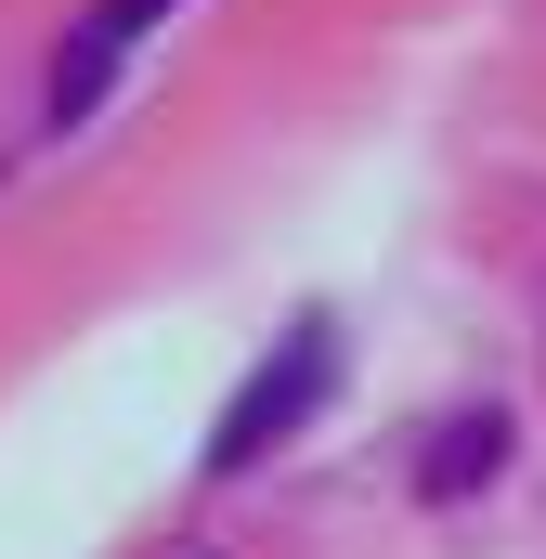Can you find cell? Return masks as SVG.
<instances>
[{
  "label": "cell",
  "instance_id": "6da1fadb",
  "mask_svg": "<svg viewBox=\"0 0 546 559\" xmlns=\"http://www.w3.org/2000/svg\"><path fill=\"white\" fill-rule=\"evenodd\" d=\"M325 365H339V338H325V325H286V352H273L261 378L235 391V417H222V442H209V481L261 468L273 442H286V429H299L312 404H325Z\"/></svg>",
  "mask_w": 546,
  "mask_h": 559
},
{
  "label": "cell",
  "instance_id": "7a4b0ae2",
  "mask_svg": "<svg viewBox=\"0 0 546 559\" xmlns=\"http://www.w3.org/2000/svg\"><path fill=\"white\" fill-rule=\"evenodd\" d=\"M156 13H169V0H92V13H79V39L52 52V92H39V131H79V118H92V105L118 92V66H131L143 39H156Z\"/></svg>",
  "mask_w": 546,
  "mask_h": 559
},
{
  "label": "cell",
  "instance_id": "3957f363",
  "mask_svg": "<svg viewBox=\"0 0 546 559\" xmlns=\"http://www.w3.org/2000/svg\"><path fill=\"white\" fill-rule=\"evenodd\" d=\"M495 455H508V429H495V417H455V429H442V455H429V495H455V481L495 468Z\"/></svg>",
  "mask_w": 546,
  "mask_h": 559
}]
</instances>
